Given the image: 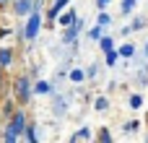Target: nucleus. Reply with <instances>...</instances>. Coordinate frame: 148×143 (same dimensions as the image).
Returning <instances> with one entry per match:
<instances>
[{
  "label": "nucleus",
  "mask_w": 148,
  "mask_h": 143,
  "mask_svg": "<svg viewBox=\"0 0 148 143\" xmlns=\"http://www.w3.org/2000/svg\"><path fill=\"white\" fill-rule=\"evenodd\" d=\"M23 130H26V112L16 109V115H10V122H8V128H5V135H3V141L16 143L21 135H23Z\"/></svg>",
  "instance_id": "obj_1"
},
{
  "label": "nucleus",
  "mask_w": 148,
  "mask_h": 143,
  "mask_svg": "<svg viewBox=\"0 0 148 143\" xmlns=\"http://www.w3.org/2000/svg\"><path fill=\"white\" fill-rule=\"evenodd\" d=\"M13 96H16L21 104H26V102L34 96V86H31L29 76H18V78L13 81Z\"/></svg>",
  "instance_id": "obj_2"
},
{
  "label": "nucleus",
  "mask_w": 148,
  "mask_h": 143,
  "mask_svg": "<svg viewBox=\"0 0 148 143\" xmlns=\"http://www.w3.org/2000/svg\"><path fill=\"white\" fill-rule=\"evenodd\" d=\"M39 31H42V13L34 10V13L29 16V23L23 26V39H26V42H34V39L39 36Z\"/></svg>",
  "instance_id": "obj_3"
},
{
  "label": "nucleus",
  "mask_w": 148,
  "mask_h": 143,
  "mask_svg": "<svg viewBox=\"0 0 148 143\" xmlns=\"http://www.w3.org/2000/svg\"><path fill=\"white\" fill-rule=\"evenodd\" d=\"M81 29H83V18H75V23L65 26V31H62V42H65V44H73V42H78V34H81Z\"/></svg>",
  "instance_id": "obj_4"
},
{
  "label": "nucleus",
  "mask_w": 148,
  "mask_h": 143,
  "mask_svg": "<svg viewBox=\"0 0 148 143\" xmlns=\"http://www.w3.org/2000/svg\"><path fill=\"white\" fill-rule=\"evenodd\" d=\"M34 10H39V0H16V5H13L16 16H31Z\"/></svg>",
  "instance_id": "obj_5"
},
{
  "label": "nucleus",
  "mask_w": 148,
  "mask_h": 143,
  "mask_svg": "<svg viewBox=\"0 0 148 143\" xmlns=\"http://www.w3.org/2000/svg\"><path fill=\"white\" fill-rule=\"evenodd\" d=\"M10 63H13V50L10 47H0V65L8 68Z\"/></svg>",
  "instance_id": "obj_6"
},
{
  "label": "nucleus",
  "mask_w": 148,
  "mask_h": 143,
  "mask_svg": "<svg viewBox=\"0 0 148 143\" xmlns=\"http://www.w3.org/2000/svg\"><path fill=\"white\" fill-rule=\"evenodd\" d=\"M68 3H70V0H55V3H52V8L47 10V16H49V18H57V16H60V10H62Z\"/></svg>",
  "instance_id": "obj_7"
},
{
  "label": "nucleus",
  "mask_w": 148,
  "mask_h": 143,
  "mask_svg": "<svg viewBox=\"0 0 148 143\" xmlns=\"http://www.w3.org/2000/svg\"><path fill=\"white\" fill-rule=\"evenodd\" d=\"M91 138H94V135H91V130H88V128H81L78 133H73V135H70V141H73V143H78V141H91Z\"/></svg>",
  "instance_id": "obj_8"
},
{
  "label": "nucleus",
  "mask_w": 148,
  "mask_h": 143,
  "mask_svg": "<svg viewBox=\"0 0 148 143\" xmlns=\"http://www.w3.org/2000/svg\"><path fill=\"white\" fill-rule=\"evenodd\" d=\"M75 18H78V16H75V10H68V13H62V16L57 18V21H60V26L65 29V26H70V23H75Z\"/></svg>",
  "instance_id": "obj_9"
},
{
  "label": "nucleus",
  "mask_w": 148,
  "mask_h": 143,
  "mask_svg": "<svg viewBox=\"0 0 148 143\" xmlns=\"http://www.w3.org/2000/svg\"><path fill=\"white\" fill-rule=\"evenodd\" d=\"M34 94H39V96H44V94H52V86H49L47 81H36V83H34Z\"/></svg>",
  "instance_id": "obj_10"
},
{
  "label": "nucleus",
  "mask_w": 148,
  "mask_h": 143,
  "mask_svg": "<svg viewBox=\"0 0 148 143\" xmlns=\"http://www.w3.org/2000/svg\"><path fill=\"white\" fill-rule=\"evenodd\" d=\"M104 29H107V26H101V23H96V26H94V29L88 31V36H91L94 42H99V39L104 36Z\"/></svg>",
  "instance_id": "obj_11"
},
{
  "label": "nucleus",
  "mask_w": 148,
  "mask_h": 143,
  "mask_svg": "<svg viewBox=\"0 0 148 143\" xmlns=\"http://www.w3.org/2000/svg\"><path fill=\"white\" fill-rule=\"evenodd\" d=\"M99 47H101V52H109V50H114V39L112 36H101L99 39Z\"/></svg>",
  "instance_id": "obj_12"
},
{
  "label": "nucleus",
  "mask_w": 148,
  "mask_h": 143,
  "mask_svg": "<svg viewBox=\"0 0 148 143\" xmlns=\"http://www.w3.org/2000/svg\"><path fill=\"white\" fill-rule=\"evenodd\" d=\"M117 57H120V50H109V52H104V60H107V65H109V68L117 63Z\"/></svg>",
  "instance_id": "obj_13"
},
{
  "label": "nucleus",
  "mask_w": 148,
  "mask_h": 143,
  "mask_svg": "<svg viewBox=\"0 0 148 143\" xmlns=\"http://www.w3.org/2000/svg\"><path fill=\"white\" fill-rule=\"evenodd\" d=\"M135 5H138V0H122V5H120V10L127 16V13H133L135 10Z\"/></svg>",
  "instance_id": "obj_14"
},
{
  "label": "nucleus",
  "mask_w": 148,
  "mask_h": 143,
  "mask_svg": "<svg viewBox=\"0 0 148 143\" xmlns=\"http://www.w3.org/2000/svg\"><path fill=\"white\" fill-rule=\"evenodd\" d=\"M23 138H26L29 143H34L36 138H39V135H36V128H34V125H26V130H23Z\"/></svg>",
  "instance_id": "obj_15"
},
{
  "label": "nucleus",
  "mask_w": 148,
  "mask_h": 143,
  "mask_svg": "<svg viewBox=\"0 0 148 143\" xmlns=\"http://www.w3.org/2000/svg\"><path fill=\"white\" fill-rule=\"evenodd\" d=\"M133 55H135V47L133 44H122L120 47V57H133Z\"/></svg>",
  "instance_id": "obj_16"
},
{
  "label": "nucleus",
  "mask_w": 148,
  "mask_h": 143,
  "mask_svg": "<svg viewBox=\"0 0 148 143\" xmlns=\"http://www.w3.org/2000/svg\"><path fill=\"white\" fill-rule=\"evenodd\" d=\"M94 107H96V112H104V109H109V102H107L104 96H99V99L94 102Z\"/></svg>",
  "instance_id": "obj_17"
},
{
  "label": "nucleus",
  "mask_w": 148,
  "mask_h": 143,
  "mask_svg": "<svg viewBox=\"0 0 148 143\" xmlns=\"http://www.w3.org/2000/svg\"><path fill=\"white\" fill-rule=\"evenodd\" d=\"M83 78H86V73H83L81 68H75V70H70V81H75V83H78V81H83Z\"/></svg>",
  "instance_id": "obj_18"
},
{
  "label": "nucleus",
  "mask_w": 148,
  "mask_h": 143,
  "mask_svg": "<svg viewBox=\"0 0 148 143\" xmlns=\"http://www.w3.org/2000/svg\"><path fill=\"white\" fill-rule=\"evenodd\" d=\"M130 107H133V109L143 107V96H140V94H133V96H130Z\"/></svg>",
  "instance_id": "obj_19"
},
{
  "label": "nucleus",
  "mask_w": 148,
  "mask_h": 143,
  "mask_svg": "<svg viewBox=\"0 0 148 143\" xmlns=\"http://www.w3.org/2000/svg\"><path fill=\"white\" fill-rule=\"evenodd\" d=\"M96 23H101V26H109V23H112L109 13H104V10H101V13H99V18H96Z\"/></svg>",
  "instance_id": "obj_20"
},
{
  "label": "nucleus",
  "mask_w": 148,
  "mask_h": 143,
  "mask_svg": "<svg viewBox=\"0 0 148 143\" xmlns=\"http://www.w3.org/2000/svg\"><path fill=\"white\" fill-rule=\"evenodd\" d=\"M65 109H68V102H65V99L55 102V112H57V115H65Z\"/></svg>",
  "instance_id": "obj_21"
},
{
  "label": "nucleus",
  "mask_w": 148,
  "mask_h": 143,
  "mask_svg": "<svg viewBox=\"0 0 148 143\" xmlns=\"http://www.w3.org/2000/svg\"><path fill=\"white\" fill-rule=\"evenodd\" d=\"M138 128H140V122H138V120H130V122H125L122 130H125V133H133V130H138Z\"/></svg>",
  "instance_id": "obj_22"
},
{
  "label": "nucleus",
  "mask_w": 148,
  "mask_h": 143,
  "mask_svg": "<svg viewBox=\"0 0 148 143\" xmlns=\"http://www.w3.org/2000/svg\"><path fill=\"white\" fill-rule=\"evenodd\" d=\"M143 26H146V21H143V18H135V21L130 23V29H133V31H140Z\"/></svg>",
  "instance_id": "obj_23"
},
{
  "label": "nucleus",
  "mask_w": 148,
  "mask_h": 143,
  "mask_svg": "<svg viewBox=\"0 0 148 143\" xmlns=\"http://www.w3.org/2000/svg\"><path fill=\"white\" fill-rule=\"evenodd\" d=\"M99 141H101V143H112V135H109V130H99Z\"/></svg>",
  "instance_id": "obj_24"
},
{
  "label": "nucleus",
  "mask_w": 148,
  "mask_h": 143,
  "mask_svg": "<svg viewBox=\"0 0 148 143\" xmlns=\"http://www.w3.org/2000/svg\"><path fill=\"white\" fill-rule=\"evenodd\" d=\"M109 3H112V0H96V5H99V10H104V8H107Z\"/></svg>",
  "instance_id": "obj_25"
},
{
  "label": "nucleus",
  "mask_w": 148,
  "mask_h": 143,
  "mask_svg": "<svg viewBox=\"0 0 148 143\" xmlns=\"http://www.w3.org/2000/svg\"><path fill=\"white\" fill-rule=\"evenodd\" d=\"M0 86H3V65H0Z\"/></svg>",
  "instance_id": "obj_26"
},
{
  "label": "nucleus",
  "mask_w": 148,
  "mask_h": 143,
  "mask_svg": "<svg viewBox=\"0 0 148 143\" xmlns=\"http://www.w3.org/2000/svg\"><path fill=\"white\" fill-rule=\"evenodd\" d=\"M0 3H5V0H0Z\"/></svg>",
  "instance_id": "obj_27"
},
{
  "label": "nucleus",
  "mask_w": 148,
  "mask_h": 143,
  "mask_svg": "<svg viewBox=\"0 0 148 143\" xmlns=\"http://www.w3.org/2000/svg\"><path fill=\"white\" fill-rule=\"evenodd\" d=\"M146 141H148V138H146Z\"/></svg>",
  "instance_id": "obj_28"
}]
</instances>
